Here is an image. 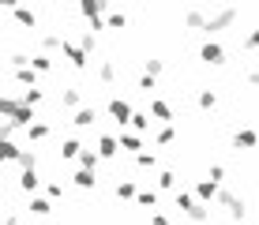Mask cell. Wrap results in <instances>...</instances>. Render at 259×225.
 Listing matches in <instances>:
<instances>
[{
  "mask_svg": "<svg viewBox=\"0 0 259 225\" xmlns=\"http://www.w3.org/2000/svg\"><path fill=\"white\" fill-rule=\"evenodd\" d=\"M0 113H4V120L12 124L15 131H19V128H30V124H38V120H34V109L23 102V98H15V94H4V102H0Z\"/></svg>",
  "mask_w": 259,
  "mask_h": 225,
  "instance_id": "cell-1",
  "label": "cell"
},
{
  "mask_svg": "<svg viewBox=\"0 0 259 225\" xmlns=\"http://www.w3.org/2000/svg\"><path fill=\"white\" fill-rule=\"evenodd\" d=\"M79 12H83V19L91 23V30H105V12H109V0H83L79 4Z\"/></svg>",
  "mask_w": 259,
  "mask_h": 225,
  "instance_id": "cell-2",
  "label": "cell"
},
{
  "mask_svg": "<svg viewBox=\"0 0 259 225\" xmlns=\"http://www.w3.org/2000/svg\"><path fill=\"white\" fill-rule=\"evenodd\" d=\"M237 8H218V12H214L210 15V19H207V30H203V34H207V38H214V34H222V30H226V26H233L237 23Z\"/></svg>",
  "mask_w": 259,
  "mask_h": 225,
  "instance_id": "cell-3",
  "label": "cell"
},
{
  "mask_svg": "<svg viewBox=\"0 0 259 225\" xmlns=\"http://www.w3.org/2000/svg\"><path fill=\"white\" fill-rule=\"evenodd\" d=\"M60 53H64V57H68V64L75 68V71H87V68H91V53H87V49H83V45H79V41L64 38V49H60Z\"/></svg>",
  "mask_w": 259,
  "mask_h": 225,
  "instance_id": "cell-4",
  "label": "cell"
},
{
  "mask_svg": "<svg viewBox=\"0 0 259 225\" xmlns=\"http://www.w3.org/2000/svg\"><path fill=\"white\" fill-rule=\"evenodd\" d=\"M218 206H226V210H229V221H244V214H248V206L240 203L229 188H222V192H218Z\"/></svg>",
  "mask_w": 259,
  "mask_h": 225,
  "instance_id": "cell-5",
  "label": "cell"
},
{
  "mask_svg": "<svg viewBox=\"0 0 259 225\" xmlns=\"http://www.w3.org/2000/svg\"><path fill=\"white\" fill-rule=\"evenodd\" d=\"M199 60H203V64H214V68L226 64V49H222V41L218 38H207L199 45Z\"/></svg>",
  "mask_w": 259,
  "mask_h": 225,
  "instance_id": "cell-6",
  "label": "cell"
},
{
  "mask_svg": "<svg viewBox=\"0 0 259 225\" xmlns=\"http://www.w3.org/2000/svg\"><path fill=\"white\" fill-rule=\"evenodd\" d=\"M4 12H12L15 23L26 26V30H38V12H30V8H19L15 0H4Z\"/></svg>",
  "mask_w": 259,
  "mask_h": 225,
  "instance_id": "cell-7",
  "label": "cell"
},
{
  "mask_svg": "<svg viewBox=\"0 0 259 225\" xmlns=\"http://www.w3.org/2000/svg\"><path fill=\"white\" fill-rule=\"evenodd\" d=\"M109 116H113V120H117L120 128H124V124H132L136 109H132V102H128V98H109Z\"/></svg>",
  "mask_w": 259,
  "mask_h": 225,
  "instance_id": "cell-8",
  "label": "cell"
},
{
  "mask_svg": "<svg viewBox=\"0 0 259 225\" xmlns=\"http://www.w3.org/2000/svg\"><path fill=\"white\" fill-rule=\"evenodd\" d=\"M255 147H259V131L255 128H237L233 131V150L244 154V150H255Z\"/></svg>",
  "mask_w": 259,
  "mask_h": 225,
  "instance_id": "cell-9",
  "label": "cell"
},
{
  "mask_svg": "<svg viewBox=\"0 0 259 225\" xmlns=\"http://www.w3.org/2000/svg\"><path fill=\"white\" fill-rule=\"evenodd\" d=\"M195 199L199 203H218V192H222V184H214V180H195Z\"/></svg>",
  "mask_w": 259,
  "mask_h": 225,
  "instance_id": "cell-10",
  "label": "cell"
},
{
  "mask_svg": "<svg viewBox=\"0 0 259 225\" xmlns=\"http://www.w3.org/2000/svg\"><path fill=\"white\" fill-rule=\"evenodd\" d=\"M173 203H177V210H181L184 218H188V214L195 210V206H199V199H195V192H192V188H181V192L173 195Z\"/></svg>",
  "mask_w": 259,
  "mask_h": 225,
  "instance_id": "cell-11",
  "label": "cell"
},
{
  "mask_svg": "<svg viewBox=\"0 0 259 225\" xmlns=\"http://www.w3.org/2000/svg\"><path fill=\"white\" fill-rule=\"evenodd\" d=\"M98 154H102V161L117 158L120 154V139L117 135H98Z\"/></svg>",
  "mask_w": 259,
  "mask_h": 225,
  "instance_id": "cell-12",
  "label": "cell"
},
{
  "mask_svg": "<svg viewBox=\"0 0 259 225\" xmlns=\"http://www.w3.org/2000/svg\"><path fill=\"white\" fill-rule=\"evenodd\" d=\"M117 139H120V150H128V154H143V135L139 131H124L120 128Z\"/></svg>",
  "mask_w": 259,
  "mask_h": 225,
  "instance_id": "cell-13",
  "label": "cell"
},
{
  "mask_svg": "<svg viewBox=\"0 0 259 225\" xmlns=\"http://www.w3.org/2000/svg\"><path fill=\"white\" fill-rule=\"evenodd\" d=\"M94 75H98V83L113 86V83H117V64H113V60H98V64H94Z\"/></svg>",
  "mask_w": 259,
  "mask_h": 225,
  "instance_id": "cell-14",
  "label": "cell"
},
{
  "mask_svg": "<svg viewBox=\"0 0 259 225\" xmlns=\"http://www.w3.org/2000/svg\"><path fill=\"white\" fill-rule=\"evenodd\" d=\"M60 105H64V109H83V90H79V86H64V90H60Z\"/></svg>",
  "mask_w": 259,
  "mask_h": 225,
  "instance_id": "cell-15",
  "label": "cell"
},
{
  "mask_svg": "<svg viewBox=\"0 0 259 225\" xmlns=\"http://www.w3.org/2000/svg\"><path fill=\"white\" fill-rule=\"evenodd\" d=\"M207 19L210 15L203 12V8H188V12H184V26H188V30H207Z\"/></svg>",
  "mask_w": 259,
  "mask_h": 225,
  "instance_id": "cell-16",
  "label": "cell"
},
{
  "mask_svg": "<svg viewBox=\"0 0 259 225\" xmlns=\"http://www.w3.org/2000/svg\"><path fill=\"white\" fill-rule=\"evenodd\" d=\"M26 210H30L34 218H46V214H53V203H49V195H30Z\"/></svg>",
  "mask_w": 259,
  "mask_h": 225,
  "instance_id": "cell-17",
  "label": "cell"
},
{
  "mask_svg": "<svg viewBox=\"0 0 259 225\" xmlns=\"http://www.w3.org/2000/svg\"><path fill=\"white\" fill-rule=\"evenodd\" d=\"M79 154H83V143H79L75 135H68V139L60 143V158L64 161H79Z\"/></svg>",
  "mask_w": 259,
  "mask_h": 225,
  "instance_id": "cell-18",
  "label": "cell"
},
{
  "mask_svg": "<svg viewBox=\"0 0 259 225\" xmlns=\"http://www.w3.org/2000/svg\"><path fill=\"white\" fill-rule=\"evenodd\" d=\"M150 116L158 124H169L173 120V109H169V102H162V98H150Z\"/></svg>",
  "mask_w": 259,
  "mask_h": 225,
  "instance_id": "cell-19",
  "label": "cell"
},
{
  "mask_svg": "<svg viewBox=\"0 0 259 225\" xmlns=\"http://www.w3.org/2000/svg\"><path fill=\"white\" fill-rule=\"evenodd\" d=\"M12 79H15L19 86H26V90H34V86H38V71H34V64H30V68H19V71H12Z\"/></svg>",
  "mask_w": 259,
  "mask_h": 225,
  "instance_id": "cell-20",
  "label": "cell"
},
{
  "mask_svg": "<svg viewBox=\"0 0 259 225\" xmlns=\"http://www.w3.org/2000/svg\"><path fill=\"white\" fill-rule=\"evenodd\" d=\"M19 188H23L26 195H34V192L41 188V173H38V169H30V173H19Z\"/></svg>",
  "mask_w": 259,
  "mask_h": 225,
  "instance_id": "cell-21",
  "label": "cell"
},
{
  "mask_svg": "<svg viewBox=\"0 0 259 225\" xmlns=\"http://www.w3.org/2000/svg\"><path fill=\"white\" fill-rule=\"evenodd\" d=\"M117 199H124V203H132V199H139V188H136V180H117Z\"/></svg>",
  "mask_w": 259,
  "mask_h": 225,
  "instance_id": "cell-22",
  "label": "cell"
},
{
  "mask_svg": "<svg viewBox=\"0 0 259 225\" xmlns=\"http://www.w3.org/2000/svg\"><path fill=\"white\" fill-rule=\"evenodd\" d=\"M49 135H53V128H49L46 120H38V124H30V128H26V139H30V143H46Z\"/></svg>",
  "mask_w": 259,
  "mask_h": 225,
  "instance_id": "cell-23",
  "label": "cell"
},
{
  "mask_svg": "<svg viewBox=\"0 0 259 225\" xmlns=\"http://www.w3.org/2000/svg\"><path fill=\"white\" fill-rule=\"evenodd\" d=\"M195 105H199V109H207V113H210V109H218V94H214L210 86H203L199 94H195Z\"/></svg>",
  "mask_w": 259,
  "mask_h": 225,
  "instance_id": "cell-24",
  "label": "cell"
},
{
  "mask_svg": "<svg viewBox=\"0 0 259 225\" xmlns=\"http://www.w3.org/2000/svg\"><path fill=\"white\" fill-rule=\"evenodd\" d=\"M0 158H4V161H15V165H19L23 150L15 147V139H0Z\"/></svg>",
  "mask_w": 259,
  "mask_h": 225,
  "instance_id": "cell-25",
  "label": "cell"
},
{
  "mask_svg": "<svg viewBox=\"0 0 259 225\" xmlns=\"http://www.w3.org/2000/svg\"><path fill=\"white\" fill-rule=\"evenodd\" d=\"M94 120H98L94 109H91V105H83V109L75 113V120H71V124H75V128H94Z\"/></svg>",
  "mask_w": 259,
  "mask_h": 225,
  "instance_id": "cell-26",
  "label": "cell"
},
{
  "mask_svg": "<svg viewBox=\"0 0 259 225\" xmlns=\"http://www.w3.org/2000/svg\"><path fill=\"white\" fill-rule=\"evenodd\" d=\"M38 161H41V158H38V150H34V147H30V150H23V158H19V173H30V169H38Z\"/></svg>",
  "mask_w": 259,
  "mask_h": 225,
  "instance_id": "cell-27",
  "label": "cell"
},
{
  "mask_svg": "<svg viewBox=\"0 0 259 225\" xmlns=\"http://www.w3.org/2000/svg\"><path fill=\"white\" fill-rule=\"evenodd\" d=\"M98 161H102V154H98V150H83V154H79V169L94 173V169H98Z\"/></svg>",
  "mask_w": 259,
  "mask_h": 225,
  "instance_id": "cell-28",
  "label": "cell"
},
{
  "mask_svg": "<svg viewBox=\"0 0 259 225\" xmlns=\"http://www.w3.org/2000/svg\"><path fill=\"white\" fill-rule=\"evenodd\" d=\"M173 139H177V128H173V124H162V128L154 131V143H158V147H169Z\"/></svg>",
  "mask_w": 259,
  "mask_h": 225,
  "instance_id": "cell-29",
  "label": "cell"
},
{
  "mask_svg": "<svg viewBox=\"0 0 259 225\" xmlns=\"http://www.w3.org/2000/svg\"><path fill=\"white\" fill-rule=\"evenodd\" d=\"M165 71V60H158V57H150V60H143V75H150V79H158Z\"/></svg>",
  "mask_w": 259,
  "mask_h": 225,
  "instance_id": "cell-30",
  "label": "cell"
},
{
  "mask_svg": "<svg viewBox=\"0 0 259 225\" xmlns=\"http://www.w3.org/2000/svg\"><path fill=\"white\" fill-rule=\"evenodd\" d=\"M124 26H128V15L124 12H109L105 15V30H124Z\"/></svg>",
  "mask_w": 259,
  "mask_h": 225,
  "instance_id": "cell-31",
  "label": "cell"
},
{
  "mask_svg": "<svg viewBox=\"0 0 259 225\" xmlns=\"http://www.w3.org/2000/svg\"><path fill=\"white\" fill-rule=\"evenodd\" d=\"M150 120H154V116H150V113H136V116H132V124H128V128L143 135V131H150Z\"/></svg>",
  "mask_w": 259,
  "mask_h": 225,
  "instance_id": "cell-32",
  "label": "cell"
},
{
  "mask_svg": "<svg viewBox=\"0 0 259 225\" xmlns=\"http://www.w3.org/2000/svg\"><path fill=\"white\" fill-rule=\"evenodd\" d=\"M158 188H162V192H181V188H177V173L162 169V173H158Z\"/></svg>",
  "mask_w": 259,
  "mask_h": 225,
  "instance_id": "cell-33",
  "label": "cell"
},
{
  "mask_svg": "<svg viewBox=\"0 0 259 225\" xmlns=\"http://www.w3.org/2000/svg\"><path fill=\"white\" fill-rule=\"evenodd\" d=\"M30 64H34V71H53V57H49V53H34V57H30Z\"/></svg>",
  "mask_w": 259,
  "mask_h": 225,
  "instance_id": "cell-34",
  "label": "cell"
},
{
  "mask_svg": "<svg viewBox=\"0 0 259 225\" xmlns=\"http://www.w3.org/2000/svg\"><path fill=\"white\" fill-rule=\"evenodd\" d=\"M53 49H64V38L60 34H41V53H53Z\"/></svg>",
  "mask_w": 259,
  "mask_h": 225,
  "instance_id": "cell-35",
  "label": "cell"
},
{
  "mask_svg": "<svg viewBox=\"0 0 259 225\" xmlns=\"http://www.w3.org/2000/svg\"><path fill=\"white\" fill-rule=\"evenodd\" d=\"M75 184L83 188V192H91V188L98 184V176H94V173H87V169H79V173H75Z\"/></svg>",
  "mask_w": 259,
  "mask_h": 225,
  "instance_id": "cell-36",
  "label": "cell"
},
{
  "mask_svg": "<svg viewBox=\"0 0 259 225\" xmlns=\"http://www.w3.org/2000/svg\"><path fill=\"white\" fill-rule=\"evenodd\" d=\"M188 221H195V225H203V221H210V206H207V203H199V206H195V210L188 214Z\"/></svg>",
  "mask_w": 259,
  "mask_h": 225,
  "instance_id": "cell-37",
  "label": "cell"
},
{
  "mask_svg": "<svg viewBox=\"0 0 259 225\" xmlns=\"http://www.w3.org/2000/svg\"><path fill=\"white\" fill-rule=\"evenodd\" d=\"M136 165H139V169H154V165H158V154L143 150V154H136Z\"/></svg>",
  "mask_w": 259,
  "mask_h": 225,
  "instance_id": "cell-38",
  "label": "cell"
},
{
  "mask_svg": "<svg viewBox=\"0 0 259 225\" xmlns=\"http://www.w3.org/2000/svg\"><path fill=\"white\" fill-rule=\"evenodd\" d=\"M41 98H46V94H41V86H34V90H26V94H23V102L34 109V105H41Z\"/></svg>",
  "mask_w": 259,
  "mask_h": 225,
  "instance_id": "cell-39",
  "label": "cell"
},
{
  "mask_svg": "<svg viewBox=\"0 0 259 225\" xmlns=\"http://www.w3.org/2000/svg\"><path fill=\"white\" fill-rule=\"evenodd\" d=\"M207 180H214V184H222V180H226V165H218V161H214V165L207 169Z\"/></svg>",
  "mask_w": 259,
  "mask_h": 225,
  "instance_id": "cell-40",
  "label": "cell"
},
{
  "mask_svg": "<svg viewBox=\"0 0 259 225\" xmlns=\"http://www.w3.org/2000/svg\"><path fill=\"white\" fill-rule=\"evenodd\" d=\"M136 203H139V206H154V210H158V192H139Z\"/></svg>",
  "mask_w": 259,
  "mask_h": 225,
  "instance_id": "cell-41",
  "label": "cell"
},
{
  "mask_svg": "<svg viewBox=\"0 0 259 225\" xmlns=\"http://www.w3.org/2000/svg\"><path fill=\"white\" fill-rule=\"evenodd\" d=\"M79 45H83L87 53H94V49H98V38H94V30H87L83 38H79Z\"/></svg>",
  "mask_w": 259,
  "mask_h": 225,
  "instance_id": "cell-42",
  "label": "cell"
},
{
  "mask_svg": "<svg viewBox=\"0 0 259 225\" xmlns=\"http://www.w3.org/2000/svg\"><path fill=\"white\" fill-rule=\"evenodd\" d=\"M46 195H49V199H64V184H57V180L46 184Z\"/></svg>",
  "mask_w": 259,
  "mask_h": 225,
  "instance_id": "cell-43",
  "label": "cell"
},
{
  "mask_svg": "<svg viewBox=\"0 0 259 225\" xmlns=\"http://www.w3.org/2000/svg\"><path fill=\"white\" fill-rule=\"evenodd\" d=\"M244 49H248V53H255V49H259V26H255L252 34H248V38H244Z\"/></svg>",
  "mask_w": 259,
  "mask_h": 225,
  "instance_id": "cell-44",
  "label": "cell"
},
{
  "mask_svg": "<svg viewBox=\"0 0 259 225\" xmlns=\"http://www.w3.org/2000/svg\"><path fill=\"white\" fill-rule=\"evenodd\" d=\"M139 90H143V94H154V79H150V75H139Z\"/></svg>",
  "mask_w": 259,
  "mask_h": 225,
  "instance_id": "cell-45",
  "label": "cell"
},
{
  "mask_svg": "<svg viewBox=\"0 0 259 225\" xmlns=\"http://www.w3.org/2000/svg\"><path fill=\"white\" fill-rule=\"evenodd\" d=\"M244 79H248V86H255V90H259V68H248V71H244Z\"/></svg>",
  "mask_w": 259,
  "mask_h": 225,
  "instance_id": "cell-46",
  "label": "cell"
},
{
  "mask_svg": "<svg viewBox=\"0 0 259 225\" xmlns=\"http://www.w3.org/2000/svg\"><path fill=\"white\" fill-rule=\"evenodd\" d=\"M150 225H169V218H165L162 210H154V214H150Z\"/></svg>",
  "mask_w": 259,
  "mask_h": 225,
  "instance_id": "cell-47",
  "label": "cell"
},
{
  "mask_svg": "<svg viewBox=\"0 0 259 225\" xmlns=\"http://www.w3.org/2000/svg\"><path fill=\"white\" fill-rule=\"evenodd\" d=\"M4 225H19V218H15V214H8V218H4Z\"/></svg>",
  "mask_w": 259,
  "mask_h": 225,
  "instance_id": "cell-48",
  "label": "cell"
}]
</instances>
